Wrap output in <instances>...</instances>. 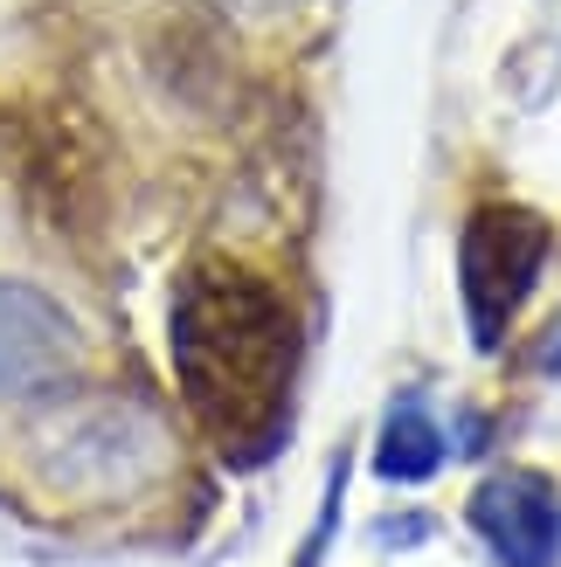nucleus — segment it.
Wrapping results in <instances>:
<instances>
[{"mask_svg": "<svg viewBox=\"0 0 561 567\" xmlns=\"http://www.w3.org/2000/svg\"><path fill=\"white\" fill-rule=\"evenodd\" d=\"M174 360L194 415L222 450L236 457L271 450L298 367V326L271 284L230 264H202L174 305Z\"/></svg>", "mask_w": 561, "mask_h": 567, "instance_id": "f257e3e1", "label": "nucleus"}, {"mask_svg": "<svg viewBox=\"0 0 561 567\" xmlns=\"http://www.w3.org/2000/svg\"><path fill=\"white\" fill-rule=\"evenodd\" d=\"M548 257V221L527 208H486L465 236V298H471V339L499 347L507 319L520 311V298L534 291Z\"/></svg>", "mask_w": 561, "mask_h": 567, "instance_id": "f03ea898", "label": "nucleus"}, {"mask_svg": "<svg viewBox=\"0 0 561 567\" xmlns=\"http://www.w3.org/2000/svg\"><path fill=\"white\" fill-rule=\"evenodd\" d=\"M471 526L486 533V547L507 567H548L554 547H561V513H554L548 485L527 477V471H507V477H492V485H479Z\"/></svg>", "mask_w": 561, "mask_h": 567, "instance_id": "7ed1b4c3", "label": "nucleus"}, {"mask_svg": "<svg viewBox=\"0 0 561 567\" xmlns=\"http://www.w3.org/2000/svg\"><path fill=\"white\" fill-rule=\"evenodd\" d=\"M63 353H70V326L55 319L42 298L8 291V284H0V388L42 381Z\"/></svg>", "mask_w": 561, "mask_h": 567, "instance_id": "20e7f679", "label": "nucleus"}, {"mask_svg": "<svg viewBox=\"0 0 561 567\" xmlns=\"http://www.w3.org/2000/svg\"><path fill=\"white\" fill-rule=\"evenodd\" d=\"M375 464H381V477H430L443 464V443L430 430V415L424 409H396V422H388Z\"/></svg>", "mask_w": 561, "mask_h": 567, "instance_id": "39448f33", "label": "nucleus"}, {"mask_svg": "<svg viewBox=\"0 0 561 567\" xmlns=\"http://www.w3.org/2000/svg\"><path fill=\"white\" fill-rule=\"evenodd\" d=\"M541 367H561V319H554V332H548V347H541Z\"/></svg>", "mask_w": 561, "mask_h": 567, "instance_id": "423d86ee", "label": "nucleus"}]
</instances>
